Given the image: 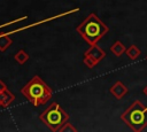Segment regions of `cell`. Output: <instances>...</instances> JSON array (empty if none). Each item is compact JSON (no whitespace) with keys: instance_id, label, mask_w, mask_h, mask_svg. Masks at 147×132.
I'll return each mask as SVG.
<instances>
[{"instance_id":"cell-8","label":"cell","mask_w":147,"mask_h":132,"mask_svg":"<svg viewBox=\"0 0 147 132\" xmlns=\"http://www.w3.org/2000/svg\"><path fill=\"white\" fill-rule=\"evenodd\" d=\"M125 51H126V47L122 44V41H119V40H116L111 46H110V52L115 55V56H117V57H119V56H122L124 53H125Z\"/></svg>"},{"instance_id":"cell-3","label":"cell","mask_w":147,"mask_h":132,"mask_svg":"<svg viewBox=\"0 0 147 132\" xmlns=\"http://www.w3.org/2000/svg\"><path fill=\"white\" fill-rule=\"evenodd\" d=\"M121 119L132 131H144L147 127V106L139 100L133 101V103L121 115Z\"/></svg>"},{"instance_id":"cell-12","label":"cell","mask_w":147,"mask_h":132,"mask_svg":"<svg viewBox=\"0 0 147 132\" xmlns=\"http://www.w3.org/2000/svg\"><path fill=\"white\" fill-rule=\"evenodd\" d=\"M59 131H60V132H77V129H76L71 123L65 122V123L61 126V129H60Z\"/></svg>"},{"instance_id":"cell-2","label":"cell","mask_w":147,"mask_h":132,"mask_svg":"<svg viewBox=\"0 0 147 132\" xmlns=\"http://www.w3.org/2000/svg\"><path fill=\"white\" fill-rule=\"evenodd\" d=\"M21 93L34 107L45 104L53 96V90L39 76L32 77L31 80L21 88Z\"/></svg>"},{"instance_id":"cell-7","label":"cell","mask_w":147,"mask_h":132,"mask_svg":"<svg viewBox=\"0 0 147 132\" xmlns=\"http://www.w3.org/2000/svg\"><path fill=\"white\" fill-rule=\"evenodd\" d=\"M14 100H15V95L8 88L0 92V107L1 108H7L8 106H10V103Z\"/></svg>"},{"instance_id":"cell-6","label":"cell","mask_w":147,"mask_h":132,"mask_svg":"<svg viewBox=\"0 0 147 132\" xmlns=\"http://www.w3.org/2000/svg\"><path fill=\"white\" fill-rule=\"evenodd\" d=\"M109 92H110V94H111L113 96H115V99L119 100V99H122L124 95L127 94L129 88H127L126 85H124L121 80H117V81H115V84H113V85L110 86Z\"/></svg>"},{"instance_id":"cell-4","label":"cell","mask_w":147,"mask_h":132,"mask_svg":"<svg viewBox=\"0 0 147 132\" xmlns=\"http://www.w3.org/2000/svg\"><path fill=\"white\" fill-rule=\"evenodd\" d=\"M39 119L51 130V131H59L61 126L69 121V115L61 108L57 102H52L40 115Z\"/></svg>"},{"instance_id":"cell-1","label":"cell","mask_w":147,"mask_h":132,"mask_svg":"<svg viewBox=\"0 0 147 132\" xmlns=\"http://www.w3.org/2000/svg\"><path fill=\"white\" fill-rule=\"evenodd\" d=\"M76 31L91 46L98 44V41L108 33L109 28L96 16L95 13H90L88 16L76 28Z\"/></svg>"},{"instance_id":"cell-13","label":"cell","mask_w":147,"mask_h":132,"mask_svg":"<svg viewBox=\"0 0 147 132\" xmlns=\"http://www.w3.org/2000/svg\"><path fill=\"white\" fill-rule=\"evenodd\" d=\"M6 88H7L6 84H5V83H3V81H2L1 79H0V92H1V91H5Z\"/></svg>"},{"instance_id":"cell-9","label":"cell","mask_w":147,"mask_h":132,"mask_svg":"<svg viewBox=\"0 0 147 132\" xmlns=\"http://www.w3.org/2000/svg\"><path fill=\"white\" fill-rule=\"evenodd\" d=\"M125 54L127 55V57H129L130 60H137V59L140 56L141 51L139 49V47H138L137 45H131L130 47L126 48Z\"/></svg>"},{"instance_id":"cell-11","label":"cell","mask_w":147,"mask_h":132,"mask_svg":"<svg viewBox=\"0 0 147 132\" xmlns=\"http://www.w3.org/2000/svg\"><path fill=\"white\" fill-rule=\"evenodd\" d=\"M14 59H15V61H16L18 64H24V63L29 60V55H28V53H26L24 49H20V51L15 54Z\"/></svg>"},{"instance_id":"cell-15","label":"cell","mask_w":147,"mask_h":132,"mask_svg":"<svg viewBox=\"0 0 147 132\" xmlns=\"http://www.w3.org/2000/svg\"><path fill=\"white\" fill-rule=\"evenodd\" d=\"M146 60H147V55H146Z\"/></svg>"},{"instance_id":"cell-10","label":"cell","mask_w":147,"mask_h":132,"mask_svg":"<svg viewBox=\"0 0 147 132\" xmlns=\"http://www.w3.org/2000/svg\"><path fill=\"white\" fill-rule=\"evenodd\" d=\"M11 44H13V40L8 34H1L0 36V52L7 51Z\"/></svg>"},{"instance_id":"cell-14","label":"cell","mask_w":147,"mask_h":132,"mask_svg":"<svg viewBox=\"0 0 147 132\" xmlns=\"http://www.w3.org/2000/svg\"><path fill=\"white\" fill-rule=\"evenodd\" d=\"M142 93H144V94H145V95L147 96V85H146V86H145V87L142 88Z\"/></svg>"},{"instance_id":"cell-5","label":"cell","mask_w":147,"mask_h":132,"mask_svg":"<svg viewBox=\"0 0 147 132\" xmlns=\"http://www.w3.org/2000/svg\"><path fill=\"white\" fill-rule=\"evenodd\" d=\"M84 56H88V57H91V59L98 64L101 60L105 59V56H106V52H105L101 47H99L98 44H95V45H91L90 48H88L87 51H85Z\"/></svg>"}]
</instances>
